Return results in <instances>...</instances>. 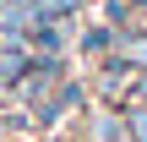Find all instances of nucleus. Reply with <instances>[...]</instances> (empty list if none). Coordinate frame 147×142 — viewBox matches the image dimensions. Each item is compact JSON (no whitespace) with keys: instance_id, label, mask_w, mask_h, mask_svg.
Masks as SVG:
<instances>
[{"instance_id":"nucleus-1","label":"nucleus","mask_w":147,"mask_h":142,"mask_svg":"<svg viewBox=\"0 0 147 142\" xmlns=\"http://www.w3.org/2000/svg\"><path fill=\"white\" fill-rule=\"evenodd\" d=\"M125 137H131V142H147V104H131V115H125Z\"/></svg>"},{"instance_id":"nucleus-2","label":"nucleus","mask_w":147,"mask_h":142,"mask_svg":"<svg viewBox=\"0 0 147 142\" xmlns=\"http://www.w3.org/2000/svg\"><path fill=\"white\" fill-rule=\"evenodd\" d=\"M131 60H136V66L147 71V38H136V44H131Z\"/></svg>"}]
</instances>
